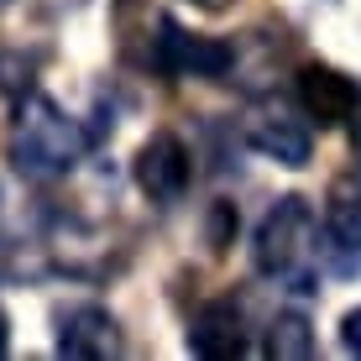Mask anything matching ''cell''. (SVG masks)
Segmentation results:
<instances>
[{"label":"cell","mask_w":361,"mask_h":361,"mask_svg":"<svg viewBox=\"0 0 361 361\" xmlns=\"http://www.w3.org/2000/svg\"><path fill=\"white\" fill-rule=\"evenodd\" d=\"M235 53L220 37H199L189 27H178L173 16L157 21V37H152V68L173 73V79H220L231 73Z\"/></svg>","instance_id":"4"},{"label":"cell","mask_w":361,"mask_h":361,"mask_svg":"<svg viewBox=\"0 0 361 361\" xmlns=\"http://www.w3.org/2000/svg\"><path fill=\"white\" fill-rule=\"evenodd\" d=\"M194 6H204V11H220V6H226V0H194Z\"/></svg>","instance_id":"15"},{"label":"cell","mask_w":361,"mask_h":361,"mask_svg":"<svg viewBox=\"0 0 361 361\" xmlns=\"http://www.w3.org/2000/svg\"><path fill=\"white\" fill-rule=\"evenodd\" d=\"M298 105H304V116L319 121V126H345L361 110V84L325 68V63H309L298 73Z\"/></svg>","instance_id":"7"},{"label":"cell","mask_w":361,"mask_h":361,"mask_svg":"<svg viewBox=\"0 0 361 361\" xmlns=\"http://www.w3.org/2000/svg\"><path fill=\"white\" fill-rule=\"evenodd\" d=\"M241 136L252 152L272 157L283 168H304L309 163V121L298 116L293 99L283 94H262L246 105V121H241Z\"/></svg>","instance_id":"3"},{"label":"cell","mask_w":361,"mask_h":361,"mask_svg":"<svg viewBox=\"0 0 361 361\" xmlns=\"http://www.w3.org/2000/svg\"><path fill=\"white\" fill-rule=\"evenodd\" d=\"M189 351L204 361H235L246 351V330H241V309L231 298H215L189 319Z\"/></svg>","instance_id":"8"},{"label":"cell","mask_w":361,"mask_h":361,"mask_svg":"<svg viewBox=\"0 0 361 361\" xmlns=\"http://www.w3.org/2000/svg\"><path fill=\"white\" fill-rule=\"evenodd\" d=\"M189 147L178 142L173 131H152L142 142V152H136V183H142V194L152 199V204H173V199H183L189 189Z\"/></svg>","instance_id":"5"},{"label":"cell","mask_w":361,"mask_h":361,"mask_svg":"<svg viewBox=\"0 0 361 361\" xmlns=\"http://www.w3.org/2000/svg\"><path fill=\"white\" fill-rule=\"evenodd\" d=\"M351 142H356V157H361V110H356V136H351Z\"/></svg>","instance_id":"14"},{"label":"cell","mask_w":361,"mask_h":361,"mask_svg":"<svg viewBox=\"0 0 361 361\" xmlns=\"http://www.w3.org/2000/svg\"><path fill=\"white\" fill-rule=\"evenodd\" d=\"M27 252H37V246H21L16 226H11L6 189H0V272H27Z\"/></svg>","instance_id":"11"},{"label":"cell","mask_w":361,"mask_h":361,"mask_svg":"<svg viewBox=\"0 0 361 361\" xmlns=\"http://www.w3.org/2000/svg\"><path fill=\"white\" fill-rule=\"evenodd\" d=\"M0 356H6V314H0Z\"/></svg>","instance_id":"16"},{"label":"cell","mask_w":361,"mask_h":361,"mask_svg":"<svg viewBox=\"0 0 361 361\" xmlns=\"http://www.w3.org/2000/svg\"><path fill=\"white\" fill-rule=\"evenodd\" d=\"M341 341H345L351 356H361V309H351V314L341 319Z\"/></svg>","instance_id":"13"},{"label":"cell","mask_w":361,"mask_h":361,"mask_svg":"<svg viewBox=\"0 0 361 361\" xmlns=\"http://www.w3.org/2000/svg\"><path fill=\"white\" fill-rule=\"evenodd\" d=\"M319 257V215L309 199H278V204L262 215V226L252 235V267L262 278L293 283L298 293H309V272H314Z\"/></svg>","instance_id":"2"},{"label":"cell","mask_w":361,"mask_h":361,"mask_svg":"<svg viewBox=\"0 0 361 361\" xmlns=\"http://www.w3.org/2000/svg\"><path fill=\"white\" fill-rule=\"evenodd\" d=\"M0 90L6 94H32V63L27 58H0Z\"/></svg>","instance_id":"12"},{"label":"cell","mask_w":361,"mask_h":361,"mask_svg":"<svg viewBox=\"0 0 361 361\" xmlns=\"http://www.w3.org/2000/svg\"><path fill=\"white\" fill-rule=\"evenodd\" d=\"M267 356H278V361H309V356H314V330H309V319L293 314V309L272 319V330H267Z\"/></svg>","instance_id":"10"},{"label":"cell","mask_w":361,"mask_h":361,"mask_svg":"<svg viewBox=\"0 0 361 361\" xmlns=\"http://www.w3.org/2000/svg\"><path fill=\"white\" fill-rule=\"evenodd\" d=\"M84 152H90V131L68 110H58L47 94H21L16 131H11V168L21 178L32 183L68 178L84 163Z\"/></svg>","instance_id":"1"},{"label":"cell","mask_w":361,"mask_h":361,"mask_svg":"<svg viewBox=\"0 0 361 361\" xmlns=\"http://www.w3.org/2000/svg\"><path fill=\"white\" fill-rule=\"evenodd\" d=\"M126 351V335H121L116 314L99 304H79L58 319V356L68 361H116Z\"/></svg>","instance_id":"6"},{"label":"cell","mask_w":361,"mask_h":361,"mask_svg":"<svg viewBox=\"0 0 361 361\" xmlns=\"http://www.w3.org/2000/svg\"><path fill=\"white\" fill-rule=\"evenodd\" d=\"M325 252L335 272H356L361 267V189L335 183L330 204H325Z\"/></svg>","instance_id":"9"}]
</instances>
